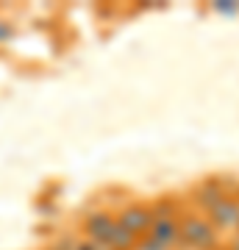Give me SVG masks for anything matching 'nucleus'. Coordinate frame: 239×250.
I'll use <instances>...</instances> for the list:
<instances>
[{"mask_svg": "<svg viewBox=\"0 0 239 250\" xmlns=\"http://www.w3.org/2000/svg\"><path fill=\"white\" fill-rule=\"evenodd\" d=\"M178 245H186L192 250H214L217 248V231L206 217H184Z\"/></svg>", "mask_w": 239, "mask_h": 250, "instance_id": "obj_1", "label": "nucleus"}, {"mask_svg": "<svg viewBox=\"0 0 239 250\" xmlns=\"http://www.w3.org/2000/svg\"><path fill=\"white\" fill-rule=\"evenodd\" d=\"M117 225L120 228H125L128 233H133L136 239H142V236H148L153 228V208L145 203H128L117 214Z\"/></svg>", "mask_w": 239, "mask_h": 250, "instance_id": "obj_2", "label": "nucleus"}, {"mask_svg": "<svg viewBox=\"0 0 239 250\" xmlns=\"http://www.w3.org/2000/svg\"><path fill=\"white\" fill-rule=\"evenodd\" d=\"M206 214H209L206 220L214 225V231H234V228H239V200L222 195L217 203L206 208Z\"/></svg>", "mask_w": 239, "mask_h": 250, "instance_id": "obj_3", "label": "nucleus"}, {"mask_svg": "<svg viewBox=\"0 0 239 250\" xmlns=\"http://www.w3.org/2000/svg\"><path fill=\"white\" fill-rule=\"evenodd\" d=\"M114 228H117V217L109 214V211H95V214H89L87 223H84V233H87V239L95 242L98 248H109Z\"/></svg>", "mask_w": 239, "mask_h": 250, "instance_id": "obj_4", "label": "nucleus"}, {"mask_svg": "<svg viewBox=\"0 0 239 250\" xmlns=\"http://www.w3.org/2000/svg\"><path fill=\"white\" fill-rule=\"evenodd\" d=\"M148 236L173 250L181 242V220H175V217H159V220H153V228Z\"/></svg>", "mask_w": 239, "mask_h": 250, "instance_id": "obj_5", "label": "nucleus"}, {"mask_svg": "<svg viewBox=\"0 0 239 250\" xmlns=\"http://www.w3.org/2000/svg\"><path fill=\"white\" fill-rule=\"evenodd\" d=\"M136 236L133 233H128L125 228H120L117 225L114 233H111V242H109V250H136Z\"/></svg>", "mask_w": 239, "mask_h": 250, "instance_id": "obj_6", "label": "nucleus"}, {"mask_svg": "<svg viewBox=\"0 0 239 250\" xmlns=\"http://www.w3.org/2000/svg\"><path fill=\"white\" fill-rule=\"evenodd\" d=\"M222 197V189H220V184H214V181H209L203 189H200V203H203V208H209L212 203H217Z\"/></svg>", "mask_w": 239, "mask_h": 250, "instance_id": "obj_7", "label": "nucleus"}, {"mask_svg": "<svg viewBox=\"0 0 239 250\" xmlns=\"http://www.w3.org/2000/svg\"><path fill=\"white\" fill-rule=\"evenodd\" d=\"M136 250H170V248L159 245V242H156V239H151V236H142V239L136 242Z\"/></svg>", "mask_w": 239, "mask_h": 250, "instance_id": "obj_8", "label": "nucleus"}, {"mask_svg": "<svg viewBox=\"0 0 239 250\" xmlns=\"http://www.w3.org/2000/svg\"><path fill=\"white\" fill-rule=\"evenodd\" d=\"M214 9L222 11V14H237V11H239V3H231V0H220V3H214Z\"/></svg>", "mask_w": 239, "mask_h": 250, "instance_id": "obj_9", "label": "nucleus"}, {"mask_svg": "<svg viewBox=\"0 0 239 250\" xmlns=\"http://www.w3.org/2000/svg\"><path fill=\"white\" fill-rule=\"evenodd\" d=\"M72 250H100L95 242H89V239H84V242H78L75 239V245H72Z\"/></svg>", "mask_w": 239, "mask_h": 250, "instance_id": "obj_10", "label": "nucleus"}, {"mask_svg": "<svg viewBox=\"0 0 239 250\" xmlns=\"http://www.w3.org/2000/svg\"><path fill=\"white\" fill-rule=\"evenodd\" d=\"M9 36H11V25L9 22H0V42H6Z\"/></svg>", "mask_w": 239, "mask_h": 250, "instance_id": "obj_11", "label": "nucleus"}, {"mask_svg": "<svg viewBox=\"0 0 239 250\" xmlns=\"http://www.w3.org/2000/svg\"><path fill=\"white\" fill-rule=\"evenodd\" d=\"M231 250H239V239H234V245H231Z\"/></svg>", "mask_w": 239, "mask_h": 250, "instance_id": "obj_12", "label": "nucleus"}, {"mask_svg": "<svg viewBox=\"0 0 239 250\" xmlns=\"http://www.w3.org/2000/svg\"><path fill=\"white\" fill-rule=\"evenodd\" d=\"M44 250H56V248H44Z\"/></svg>", "mask_w": 239, "mask_h": 250, "instance_id": "obj_13", "label": "nucleus"}, {"mask_svg": "<svg viewBox=\"0 0 239 250\" xmlns=\"http://www.w3.org/2000/svg\"><path fill=\"white\" fill-rule=\"evenodd\" d=\"M100 250H109V248H100Z\"/></svg>", "mask_w": 239, "mask_h": 250, "instance_id": "obj_14", "label": "nucleus"}]
</instances>
